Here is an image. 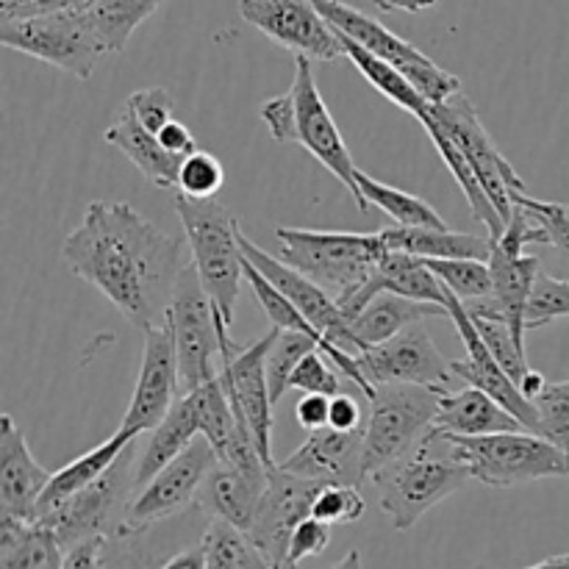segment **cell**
I'll use <instances>...</instances> for the list:
<instances>
[{
    "mask_svg": "<svg viewBox=\"0 0 569 569\" xmlns=\"http://www.w3.org/2000/svg\"><path fill=\"white\" fill-rule=\"evenodd\" d=\"M183 242L159 231L128 203L87 206L83 220L61 244L64 264L111 300L139 331L161 326L170 311Z\"/></svg>",
    "mask_w": 569,
    "mask_h": 569,
    "instance_id": "6da1fadb",
    "label": "cell"
},
{
    "mask_svg": "<svg viewBox=\"0 0 569 569\" xmlns=\"http://www.w3.org/2000/svg\"><path fill=\"white\" fill-rule=\"evenodd\" d=\"M259 114L276 142L300 144L303 150H309L331 176H337L345 183V189L356 198L359 211L370 209L365 194H361L359 181H356L359 167H356L342 133H339L337 122H333L331 111H328L326 100H322L320 89H317L311 59L295 56L292 87L283 94L267 100L259 109Z\"/></svg>",
    "mask_w": 569,
    "mask_h": 569,
    "instance_id": "7a4b0ae2",
    "label": "cell"
},
{
    "mask_svg": "<svg viewBox=\"0 0 569 569\" xmlns=\"http://www.w3.org/2000/svg\"><path fill=\"white\" fill-rule=\"evenodd\" d=\"M470 478V467L456 453L453 437L431 428L415 450L378 470L372 481L381 492V509L392 520L395 531H411L422 515L459 492Z\"/></svg>",
    "mask_w": 569,
    "mask_h": 569,
    "instance_id": "3957f363",
    "label": "cell"
},
{
    "mask_svg": "<svg viewBox=\"0 0 569 569\" xmlns=\"http://www.w3.org/2000/svg\"><path fill=\"white\" fill-rule=\"evenodd\" d=\"M176 211L187 233L189 253H192V264L198 267L200 281L214 300L222 326L231 328L244 278L237 217L217 198L194 200L181 192L176 198Z\"/></svg>",
    "mask_w": 569,
    "mask_h": 569,
    "instance_id": "277c9868",
    "label": "cell"
},
{
    "mask_svg": "<svg viewBox=\"0 0 569 569\" xmlns=\"http://www.w3.org/2000/svg\"><path fill=\"white\" fill-rule=\"evenodd\" d=\"M281 259L320 283L333 298L345 300L370 281L378 261L387 253L381 233L311 231V228H276Z\"/></svg>",
    "mask_w": 569,
    "mask_h": 569,
    "instance_id": "5b68a950",
    "label": "cell"
},
{
    "mask_svg": "<svg viewBox=\"0 0 569 569\" xmlns=\"http://www.w3.org/2000/svg\"><path fill=\"white\" fill-rule=\"evenodd\" d=\"M167 322H170L172 339H176L183 395L220 376L214 367V356H222L226 361L239 353V345L228 333L231 328L222 326L214 300L206 292L198 267L192 261L183 267L181 278H178Z\"/></svg>",
    "mask_w": 569,
    "mask_h": 569,
    "instance_id": "8992f818",
    "label": "cell"
},
{
    "mask_svg": "<svg viewBox=\"0 0 569 569\" xmlns=\"http://www.w3.org/2000/svg\"><path fill=\"white\" fill-rule=\"evenodd\" d=\"M450 437L459 459L470 467L472 481L483 487L511 489L542 478L569 476V456L565 450L528 428L483 433V437H456V433Z\"/></svg>",
    "mask_w": 569,
    "mask_h": 569,
    "instance_id": "52a82bcc",
    "label": "cell"
},
{
    "mask_svg": "<svg viewBox=\"0 0 569 569\" xmlns=\"http://www.w3.org/2000/svg\"><path fill=\"white\" fill-rule=\"evenodd\" d=\"M442 392L445 387L426 383H376L365 426L367 478L417 448L433 428Z\"/></svg>",
    "mask_w": 569,
    "mask_h": 569,
    "instance_id": "ba28073f",
    "label": "cell"
},
{
    "mask_svg": "<svg viewBox=\"0 0 569 569\" xmlns=\"http://www.w3.org/2000/svg\"><path fill=\"white\" fill-rule=\"evenodd\" d=\"M0 42L3 48L70 72L78 81H87L100 56H109L83 9L0 17Z\"/></svg>",
    "mask_w": 569,
    "mask_h": 569,
    "instance_id": "9c48e42d",
    "label": "cell"
},
{
    "mask_svg": "<svg viewBox=\"0 0 569 569\" xmlns=\"http://www.w3.org/2000/svg\"><path fill=\"white\" fill-rule=\"evenodd\" d=\"M315 6L339 33H345V37H350L353 42H359L361 48L370 50V53L381 56V59L400 67L403 76L420 89V94L428 103H442L450 94L461 92V81L453 72H448L445 67H439L437 61L428 59L420 48H415V44H411L409 39L400 37V33L389 31V28L381 26L376 17L365 14V11L345 3V0H315Z\"/></svg>",
    "mask_w": 569,
    "mask_h": 569,
    "instance_id": "30bf717a",
    "label": "cell"
},
{
    "mask_svg": "<svg viewBox=\"0 0 569 569\" xmlns=\"http://www.w3.org/2000/svg\"><path fill=\"white\" fill-rule=\"evenodd\" d=\"M133 445H137V439L117 456V461L103 476L94 478L89 487L78 489L67 500H61L50 511H44L33 522H42V526L53 528L59 542L64 545V550L72 542H78V539L89 537V533H109V528L117 531L122 515H126V498L131 492H137Z\"/></svg>",
    "mask_w": 569,
    "mask_h": 569,
    "instance_id": "8fae6325",
    "label": "cell"
},
{
    "mask_svg": "<svg viewBox=\"0 0 569 569\" xmlns=\"http://www.w3.org/2000/svg\"><path fill=\"white\" fill-rule=\"evenodd\" d=\"M214 461L217 453L209 439H194L183 453H178L170 465L161 467L148 483L137 489L133 500H128L126 515H122L114 537H139L156 522L181 515L187 506L194 503V495H198L200 483H203L206 472L211 470Z\"/></svg>",
    "mask_w": 569,
    "mask_h": 569,
    "instance_id": "7c38bea8",
    "label": "cell"
},
{
    "mask_svg": "<svg viewBox=\"0 0 569 569\" xmlns=\"http://www.w3.org/2000/svg\"><path fill=\"white\" fill-rule=\"evenodd\" d=\"M428 111L461 144L472 170L481 178L483 189H487V194L498 206L500 214H503L506 226H509L511 214H515V192H526L528 187L520 178V172L511 167V161L500 153L495 139L489 137L472 100L465 92H456L448 100H442V103H428Z\"/></svg>",
    "mask_w": 569,
    "mask_h": 569,
    "instance_id": "4fadbf2b",
    "label": "cell"
},
{
    "mask_svg": "<svg viewBox=\"0 0 569 569\" xmlns=\"http://www.w3.org/2000/svg\"><path fill=\"white\" fill-rule=\"evenodd\" d=\"M239 14L295 56L311 61H337L345 56L339 31L322 17L315 0H239Z\"/></svg>",
    "mask_w": 569,
    "mask_h": 569,
    "instance_id": "5bb4252c",
    "label": "cell"
},
{
    "mask_svg": "<svg viewBox=\"0 0 569 569\" xmlns=\"http://www.w3.org/2000/svg\"><path fill=\"white\" fill-rule=\"evenodd\" d=\"M326 487L315 478L295 476V472L283 470L281 465H272L267 472V489L259 500L253 522H250L248 533L256 542V548L264 553L270 567H287L289 539L298 528L300 520L311 515L317 492Z\"/></svg>",
    "mask_w": 569,
    "mask_h": 569,
    "instance_id": "9a60e30c",
    "label": "cell"
},
{
    "mask_svg": "<svg viewBox=\"0 0 569 569\" xmlns=\"http://www.w3.org/2000/svg\"><path fill=\"white\" fill-rule=\"evenodd\" d=\"M239 248H242L244 259L253 261L283 295L295 303V309L309 320V326L315 328L322 337V342H331L337 348L350 350V353H361V342L356 339L353 328H350V320L345 317V311L339 309L337 298L331 292L315 283L311 278H306L303 272L289 267L287 261L278 259V256H270L264 248L253 242V239L244 237L239 231Z\"/></svg>",
    "mask_w": 569,
    "mask_h": 569,
    "instance_id": "2e32d148",
    "label": "cell"
},
{
    "mask_svg": "<svg viewBox=\"0 0 569 569\" xmlns=\"http://www.w3.org/2000/svg\"><path fill=\"white\" fill-rule=\"evenodd\" d=\"M144 333L142 365H139L137 387L128 403L122 426L128 431L148 433L167 417V411L181 398V370H178V350L172 339L170 322L148 328Z\"/></svg>",
    "mask_w": 569,
    "mask_h": 569,
    "instance_id": "e0dca14e",
    "label": "cell"
},
{
    "mask_svg": "<svg viewBox=\"0 0 569 569\" xmlns=\"http://www.w3.org/2000/svg\"><path fill=\"white\" fill-rule=\"evenodd\" d=\"M278 328L272 326L261 339H256L248 348H239L237 356L222 361L220 381L231 398L233 411L244 420V426L253 433V442L259 448L261 459L267 465L272 461V395L267 381V353L272 348Z\"/></svg>",
    "mask_w": 569,
    "mask_h": 569,
    "instance_id": "ac0fdd59",
    "label": "cell"
},
{
    "mask_svg": "<svg viewBox=\"0 0 569 569\" xmlns=\"http://www.w3.org/2000/svg\"><path fill=\"white\" fill-rule=\"evenodd\" d=\"M361 370L372 383H426L448 387L456 378L450 361L439 353L422 322L403 328L387 342L370 345L359 353Z\"/></svg>",
    "mask_w": 569,
    "mask_h": 569,
    "instance_id": "d6986e66",
    "label": "cell"
},
{
    "mask_svg": "<svg viewBox=\"0 0 569 569\" xmlns=\"http://www.w3.org/2000/svg\"><path fill=\"white\" fill-rule=\"evenodd\" d=\"M270 465L261 459L259 450L239 456H217L211 470L206 472L194 506L209 517H222L233 526L248 531L253 522L259 500L267 489Z\"/></svg>",
    "mask_w": 569,
    "mask_h": 569,
    "instance_id": "ffe728a7",
    "label": "cell"
},
{
    "mask_svg": "<svg viewBox=\"0 0 569 569\" xmlns=\"http://www.w3.org/2000/svg\"><path fill=\"white\" fill-rule=\"evenodd\" d=\"M448 309H450V322L456 326V331H459L461 342H465V348H467V359L450 361L456 378H461L465 383H472V387H478V389H483L487 395H492V398L498 400V403H503L506 409H509L511 415H515L517 420L528 428V431L537 433V428H539L537 406H533V400L522 392L520 383H517L515 378H511L509 372L498 365V359L489 353L487 342H483V337L478 333L470 311H467V306L461 303L453 292H450V298H448Z\"/></svg>",
    "mask_w": 569,
    "mask_h": 569,
    "instance_id": "44dd1931",
    "label": "cell"
},
{
    "mask_svg": "<svg viewBox=\"0 0 569 569\" xmlns=\"http://www.w3.org/2000/svg\"><path fill=\"white\" fill-rule=\"evenodd\" d=\"M283 470L295 476L315 478L322 483H353L361 487L367 478L365 470V431H339V428H320L309 433L303 445L292 456L281 461Z\"/></svg>",
    "mask_w": 569,
    "mask_h": 569,
    "instance_id": "7402d4cb",
    "label": "cell"
},
{
    "mask_svg": "<svg viewBox=\"0 0 569 569\" xmlns=\"http://www.w3.org/2000/svg\"><path fill=\"white\" fill-rule=\"evenodd\" d=\"M489 267H492V295L483 300H472L465 303L470 315H487V317H500L511 326L517 342L526 345V309L528 298H531V289L537 276L542 272L537 256L515 253V250H506L503 244H498L492 239V256H489Z\"/></svg>",
    "mask_w": 569,
    "mask_h": 569,
    "instance_id": "603a6c76",
    "label": "cell"
},
{
    "mask_svg": "<svg viewBox=\"0 0 569 569\" xmlns=\"http://www.w3.org/2000/svg\"><path fill=\"white\" fill-rule=\"evenodd\" d=\"M50 476L53 472H48L33 459L11 415L0 417V515L33 520V509Z\"/></svg>",
    "mask_w": 569,
    "mask_h": 569,
    "instance_id": "cb8c5ba5",
    "label": "cell"
},
{
    "mask_svg": "<svg viewBox=\"0 0 569 569\" xmlns=\"http://www.w3.org/2000/svg\"><path fill=\"white\" fill-rule=\"evenodd\" d=\"M398 292L406 298L415 300H428V303L448 306L450 289L439 281L437 272L428 267L426 259L420 256H411L406 250H387L378 261L376 272L370 276V281L361 283L353 295H348L345 300H339V309L345 311V317H353L367 300L376 292Z\"/></svg>",
    "mask_w": 569,
    "mask_h": 569,
    "instance_id": "d4e9b609",
    "label": "cell"
},
{
    "mask_svg": "<svg viewBox=\"0 0 569 569\" xmlns=\"http://www.w3.org/2000/svg\"><path fill=\"white\" fill-rule=\"evenodd\" d=\"M103 139L114 148H120L128 156L133 167L148 178L153 187L159 189H176L178 187V172H181L183 156L170 153L164 144L159 142L153 131L144 128V122L139 120L137 111L131 106H122L117 120L106 128Z\"/></svg>",
    "mask_w": 569,
    "mask_h": 569,
    "instance_id": "484cf974",
    "label": "cell"
},
{
    "mask_svg": "<svg viewBox=\"0 0 569 569\" xmlns=\"http://www.w3.org/2000/svg\"><path fill=\"white\" fill-rule=\"evenodd\" d=\"M433 428L445 433H456V437H483V433L498 431H522L526 426L503 403H498L492 395L467 383L459 392L445 389L442 398H439Z\"/></svg>",
    "mask_w": 569,
    "mask_h": 569,
    "instance_id": "4316f807",
    "label": "cell"
},
{
    "mask_svg": "<svg viewBox=\"0 0 569 569\" xmlns=\"http://www.w3.org/2000/svg\"><path fill=\"white\" fill-rule=\"evenodd\" d=\"M431 317H442L450 320L448 306L428 303V300H415L406 298L398 292H376L353 317H350V328H353L356 339L361 342V350L370 348V345L387 342L395 333H400L403 328L415 326V322H426Z\"/></svg>",
    "mask_w": 569,
    "mask_h": 569,
    "instance_id": "83f0119b",
    "label": "cell"
},
{
    "mask_svg": "<svg viewBox=\"0 0 569 569\" xmlns=\"http://www.w3.org/2000/svg\"><path fill=\"white\" fill-rule=\"evenodd\" d=\"M417 122H420V126L428 131L433 148H437V153L442 156L445 167H448L450 176H453V181L459 183L461 192H465L467 203H470V209H472V217H476V220L487 228L489 239L503 237V231H506L503 214H500L498 206H495L492 198L487 194L481 178L476 176V170H472L470 159H467V153L461 150V144L456 142L448 131H445V126L431 114V111H428V106H426V111L417 117Z\"/></svg>",
    "mask_w": 569,
    "mask_h": 569,
    "instance_id": "f1b7e54d",
    "label": "cell"
},
{
    "mask_svg": "<svg viewBox=\"0 0 569 569\" xmlns=\"http://www.w3.org/2000/svg\"><path fill=\"white\" fill-rule=\"evenodd\" d=\"M383 244L389 250H406L420 259H483L492 256V239L476 233L450 231L448 226H395L383 228Z\"/></svg>",
    "mask_w": 569,
    "mask_h": 569,
    "instance_id": "f546056e",
    "label": "cell"
},
{
    "mask_svg": "<svg viewBox=\"0 0 569 569\" xmlns=\"http://www.w3.org/2000/svg\"><path fill=\"white\" fill-rule=\"evenodd\" d=\"M198 437H203V433H200L198 406H194L192 395L187 392L176 400V406L167 411L164 420L153 428L148 445H144V450L139 453L137 489L142 487V483H148L161 467L170 465L178 453H183Z\"/></svg>",
    "mask_w": 569,
    "mask_h": 569,
    "instance_id": "4dcf8cb0",
    "label": "cell"
},
{
    "mask_svg": "<svg viewBox=\"0 0 569 569\" xmlns=\"http://www.w3.org/2000/svg\"><path fill=\"white\" fill-rule=\"evenodd\" d=\"M0 567L59 569L64 567V545L42 522L0 515Z\"/></svg>",
    "mask_w": 569,
    "mask_h": 569,
    "instance_id": "1f68e13d",
    "label": "cell"
},
{
    "mask_svg": "<svg viewBox=\"0 0 569 569\" xmlns=\"http://www.w3.org/2000/svg\"><path fill=\"white\" fill-rule=\"evenodd\" d=\"M137 437H139L137 431L120 428V431H117L111 439H106L103 445H98V448H92L89 453L78 456L76 461H70L67 467H61L59 472H53L48 481V487H44V492L39 495V503H37V509H33V520H37V517H42L44 511L53 509V506H59L61 500H67L70 495H76L78 489L89 487L94 478L103 476V472L114 465L117 456H120L122 450H126Z\"/></svg>",
    "mask_w": 569,
    "mask_h": 569,
    "instance_id": "d6a6232c",
    "label": "cell"
},
{
    "mask_svg": "<svg viewBox=\"0 0 569 569\" xmlns=\"http://www.w3.org/2000/svg\"><path fill=\"white\" fill-rule=\"evenodd\" d=\"M339 39H342L345 59H348L350 64H353L356 70L367 78V83H370L372 89H378V92H381L389 103H395L398 109L409 111L415 120L422 114V111H426L428 100L422 98L420 89H417L415 83L403 76V70H400V67H395L392 61L381 59V56L370 53V50L361 48L359 42H353V39L345 37V33H339Z\"/></svg>",
    "mask_w": 569,
    "mask_h": 569,
    "instance_id": "836d02e7",
    "label": "cell"
},
{
    "mask_svg": "<svg viewBox=\"0 0 569 569\" xmlns=\"http://www.w3.org/2000/svg\"><path fill=\"white\" fill-rule=\"evenodd\" d=\"M161 3H164V0H89L81 9L87 11L89 22H92L94 31H98L106 53H120V50H126L133 31H137Z\"/></svg>",
    "mask_w": 569,
    "mask_h": 569,
    "instance_id": "e575fe53",
    "label": "cell"
},
{
    "mask_svg": "<svg viewBox=\"0 0 569 569\" xmlns=\"http://www.w3.org/2000/svg\"><path fill=\"white\" fill-rule=\"evenodd\" d=\"M206 569H261L270 567L250 533L244 528L233 526V522L222 520V517H211L209 528H206L203 539Z\"/></svg>",
    "mask_w": 569,
    "mask_h": 569,
    "instance_id": "d590c367",
    "label": "cell"
},
{
    "mask_svg": "<svg viewBox=\"0 0 569 569\" xmlns=\"http://www.w3.org/2000/svg\"><path fill=\"white\" fill-rule=\"evenodd\" d=\"M356 181H359L367 206H378V209L387 217H392L398 226H445L442 214H439L428 200L417 198V194L411 192H403V189L398 187H389V183L376 181V178H370L361 170L359 176H356Z\"/></svg>",
    "mask_w": 569,
    "mask_h": 569,
    "instance_id": "8d00e7d4",
    "label": "cell"
},
{
    "mask_svg": "<svg viewBox=\"0 0 569 569\" xmlns=\"http://www.w3.org/2000/svg\"><path fill=\"white\" fill-rule=\"evenodd\" d=\"M317 348H322L320 333L300 331V328H278L270 353H267V381H270L272 403H278L287 395L295 367Z\"/></svg>",
    "mask_w": 569,
    "mask_h": 569,
    "instance_id": "74e56055",
    "label": "cell"
},
{
    "mask_svg": "<svg viewBox=\"0 0 569 569\" xmlns=\"http://www.w3.org/2000/svg\"><path fill=\"white\" fill-rule=\"evenodd\" d=\"M439 281L461 300H483L492 295V267L483 259H426Z\"/></svg>",
    "mask_w": 569,
    "mask_h": 569,
    "instance_id": "f35d334b",
    "label": "cell"
},
{
    "mask_svg": "<svg viewBox=\"0 0 569 569\" xmlns=\"http://www.w3.org/2000/svg\"><path fill=\"white\" fill-rule=\"evenodd\" d=\"M470 317L472 322H476L478 333L483 337V342H487L489 353H492L495 359H498V365L503 367L517 383H520L522 378L528 376V370H531L526 359V345L517 342L511 326L506 320H500V317H487V315H470Z\"/></svg>",
    "mask_w": 569,
    "mask_h": 569,
    "instance_id": "ab89813d",
    "label": "cell"
},
{
    "mask_svg": "<svg viewBox=\"0 0 569 569\" xmlns=\"http://www.w3.org/2000/svg\"><path fill=\"white\" fill-rule=\"evenodd\" d=\"M244 281L250 283L256 300H259L261 309L267 311V317H270L272 326H276V328H300V331H315V328L309 326V320H306V317L300 315L298 309H295L292 300H289L287 295H283L281 289H278L276 283H272L270 278H267L264 272H261L259 267H256L250 259H244Z\"/></svg>",
    "mask_w": 569,
    "mask_h": 569,
    "instance_id": "60d3db41",
    "label": "cell"
},
{
    "mask_svg": "<svg viewBox=\"0 0 569 569\" xmlns=\"http://www.w3.org/2000/svg\"><path fill=\"white\" fill-rule=\"evenodd\" d=\"M531 400L539 417L537 433L559 445L569 456V378L559 383H545L542 392L533 395Z\"/></svg>",
    "mask_w": 569,
    "mask_h": 569,
    "instance_id": "b9f144b4",
    "label": "cell"
},
{
    "mask_svg": "<svg viewBox=\"0 0 569 569\" xmlns=\"http://www.w3.org/2000/svg\"><path fill=\"white\" fill-rule=\"evenodd\" d=\"M565 317H569V281L539 272L528 298L526 331H537Z\"/></svg>",
    "mask_w": 569,
    "mask_h": 569,
    "instance_id": "7bdbcfd3",
    "label": "cell"
},
{
    "mask_svg": "<svg viewBox=\"0 0 569 569\" xmlns=\"http://www.w3.org/2000/svg\"><path fill=\"white\" fill-rule=\"evenodd\" d=\"M365 515L367 500L361 498L359 487L353 483H326L311 506V517L328 522V526H353Z\"/></svg>",
    "mask_w": 569,
    "mask_h": 569,
    "instance_id": "ee69618b",
    "label": "cell"
},
{
    "mask_svg": "<svg viewBox=\"0 0 569 569\" xmlns=\"http://www.w3.org/2000/svg\"><path fill=\"white\" fill-rule=\"evenodd\" d=\"M226 183V170H222L220 159L209 150H194L183 159L181 172H178V192L189 194L194 200H211Z\"/></svg>",
    "mask_w": 569,
    "mask_h": 569,
    "instance_id": "f6af8a7d",
    "label": "cell"
},
{
    "mask_svg": "<svg viewBox=\"0 0 569 569\" xmlns=\"http://www.w3.org/2000/svg\"><path fill=\"white\" fill-rule=\"evenodd\" d=\"M515 203L522 206L542 226L548 244H553L569 259V206L553 203V200H537L528 192H515Z\"/></svg>",
    "mask_w": 569,
    "mask_h": 569,
    "instance_id": "bcb514c9",
    "label": "cell"
},
{
    "mask_svg": "<svg viewBox=\"0 0 569 569\" xmlns=\"http://www.w3.org/2000/svg\"><path fill=\"white\" fill-rule=\"evenodd\" d=\"M289 389L337 395L342 392V378H339V370L331 365V359L317 348L309 356H303V361L295 367L292 378H289Z\"/></svg>",
    "mask_w": 569,
    "mask_h": 569,
    "instance_id": "7dc6e473",
    "label": "cell"
},
{
    "mask_svg": "<svg viewBox=\"0 0 569 569\" xmlns=\"http://www.w3.org/2000/svg\"><path fill=\"white\" fill-rule=\"evenodd\" d=\"M328 545H331V526L309 515L306 520L298 522L292 539H289L287 567H298L300 561L317 559V556L326 553Z\"/></svg>",
    "mask_w": 569,
    "mask_h": 569,
    "instance_id": "c3c4849f",
    "label": "cell"
},
{
    "mask_svg": "<svg viewBox=\"0 0 569 569\" xmlns=\"http://www.w3.org/2000/svg\"><path fill=\"white\" fill-rule=\"evenodd\" d=\"M126 103L137 111V117L144 122V128L153 133H159V128L164 126L167 120H172V100L170 94H167V89L161 87L139 89V92L128 94Z\"/></svg>",
    "mask_w": 569,
    "mask_h": 569,
    "instance_id": "681fc988",
    "label": "cell"
},
{
    "mask_svg": "<svg viewBox=\"0 0 569 569\" xmlns=\"http://www.w3.org/2000/svg\"><path fill=\"white\" fill-rule=\"evenodd\" d=\"M331 398L333 395L322 392H303L298 409H295V417H298V426L303 431L315 433L320 428H326L331 422Z\"/></svg>",
    "mask_w": 569,
    "mask_h": 569,
    "instance_id": "f907efd6",
    "label": "cell"
},
{
    "mask_svg": "<svg viewBox=\"0 0 569 569\" xmlns=\"http://www.w3.org/2000/svg\"><path fill=\"white\" fill-rule=\"evenodd\" d=\"M109 533H89L64 550V567H100Z\"/></svg>",
    "mask_w": 569,
    "mask_h": 569,
    "instance_id": "816d5d0a",
    "label": "cell"
},
{
    "mask_svg": "<svg viewBox=\"0 0 569 569\" xmlns=\"http://www.w3.org/2000/svg\"><path fill=\"white\" fill-rule=\"evenodd\" d=\"M156 137H159V142L164 144L170 153L183 156V159H187L189 153H194V150H198V142H194L192 131H189V128L183 126L181 120H176V117H172V120H167L164 126L159 128V133H156Z\"/></svg>",
    "mask_w": 569,
    "mask_h": 569,
    "instance_id": "f5cc1de1",
    "label": "cell"
},
{
    "mask_svg": "<svg viewBox=\"0 0 569 569\" xmlns=\"http://www.w3.org/2000/svg\"><path fill=\"white\" fill-rule=\"evenodd\" d=\"M331 428H339V431H359L361 428V409L356 403V398L350 392H337L331 398Z\"/></svg>",
    "mask_w": 569,
    "mask_h": 569,
    "instance_id": "db71d44e",
    "label": "cell"
},
{
    "mask_svg": "<svg viewBox=\"0 0 569 569\" xmlns=\"http://www.w3.org/2000/svg\"><path fill=\"white\" fill-rule=\"evenodd\" d=\"M439 0H372V6H378V11H406V14H420V11L433 9Z\"/></svg>",
    "mask_w": 569,
    "mask_h": 569,
    "instance_id": "11a10c76",
    "label": "cell"
},
{
    "mask_svg": "<svg viewBox=\"0 0 569 569\" xmlns=\"http://www.w3.org/2000/svg\"><path fill=\"white\" fill-rule=\"evenodd\" d=\"M164 569H178V567H187V569H206V553H203V545L198 548H189L183 553H176L172 559H167Z\"/></svg>",
    "mask_w": 569,
    "mask_h": 569,
    "instance_id": "9f6ffc18",
    "label": "cell"
},
{
    "mask_svg": "<svg viewBox=\"0 0 569 569\" xmlns=\"http://www.w3.org/2000/svg\"><path fill=\"white\" fill-rule=\"evenodd\" d=\"M545 383H548V381H545V376H542V372H533V370H528V376L522 378V381H520V389H522V392L528 395V398H533V395H537V392H542V387H545Z\"/></svg>",
    "mask_w": 569,
    "mask_h": 569,
    "instance_id": "6f0895ef",
    "label": "cell"
},
{
    "mask_svg": "<svg viewBox=\"0 0 569 569\" xmlns=\"http://www.w3.org/2000/svg\"><path fill=\"white\" fill-rule=\"evenodd\" d=\"M537 569H545V567H569V553L565 556H550V559L539 561V565H533Z\"/></svg>",
    "mask_w": 569,
    "mask_h": 569,
    "instance_id": "680465c9",
    "label": "cell"
},
{
    "mask_svg": "<svg viewBox=\"0 0 569 569\" xmlns=\"http://www.w3.org/2000/svg\"><path fill=\"white\" fill-rule=\"evenodd\" d=\"M31 3V0H0V17L3 14H11V11H17L20 6Z\"/></svg>",
    "mask_w": 569,
    "mask_h": 569,
    "instance_id": "91938a15",
    "label": "cell"
}]
</instances>
